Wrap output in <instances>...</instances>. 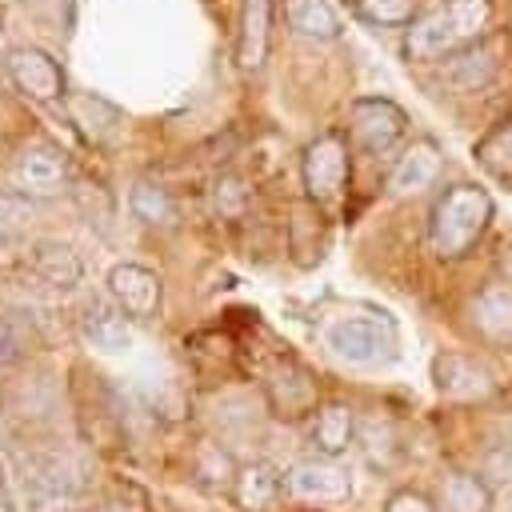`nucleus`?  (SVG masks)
<instances>
[{"instance_id":"nucleus-13","label":"nucleus","mask_w":512,"mask_h":512,"mask_svg":"<svg viewBox=\"0 0 512 512\" xmlns=\"http://www.w3.org/2000/svg\"><path fill=\"white\" fill-rule=\"evenodd\" d=\"M468 324L484 344L512 348V284L508 280H488L468 300Z\"/></svg>"},{"instance_id":"nucleus-35","label":"nucleus","mask_w":512,"mask_h":512,"mask_svg":"<svg viewBox=\"0 0 512 512\" xmlns=\"http://www.w3.org/2000/svg\"><path fill=\"white\" fill-rule=\"evenodd\" d=\"M496 272H500V280H508V284H512V240L496 252Z\"/></svg>"},{"instance_id":"nucleus-7","label":"nucleus","mask_w":512,"mask_h":512,"mask_svg":"<svg viewBox=\"0 0 512 512\" xmlns=\"http://www.w3.org/2000/svg\"><path fill=\"white\" fill-rule=\"evenodd\" d=\"M264 400H268L272 416H280V420H300V416H316V408H320V388H316V376H312L296 356H280V360L264 372Z\"/></svg>"},{"instance_id":"nucleus-19","label":"nucleus","mask_w":512,"mask_h":512,"mask_svg":"<svg viewBox=\"0 0 512 512\" xmlns=\"http://www.w3.org/2000/svg\"><path fill=\"white\" fill-rule=\"evenodd\" d=\"M80 336H84L88 348L116 356V352H128L132 348V320L112 300H92L80 312Z\"/></svg>"},{"instance_id":"nucleus-4","label":"nucleus","mask_w":512,"mask_h":512,"mask_svg":"<svg viewBox=\"0 0 512 512\" xmlns=\"http://www.w3.org/2000/svg\"><path fill=\"white\" fill-rule=\"evenodd\" d=\"M20 492L32 512H72L84 500V480L60 456H32L20 476Z\"/></svg>"},{"instance_id":"nucleus-22","label":"nucleus","mask_w":512,"mask_h":512,"mask_svg":"<svg viewBox=\"0 0 512 512\" xmlns=\"http://www.w3.org/2000/svg\"><path fill=\"white\" fill-rule=\"evenodd\" d=\"M284 20L296 36L304 40H336L340 36V12L332 8V0H284Z\"/></svg>"},{"instance_id":"nucleus-10","label":"nucleus","mask_w":512,"mask_h":512,"mask_svg":"<svg viewBox=\"0 0 512 512\" xmlns=\"http://www.w3.org/2000/svg\"><path fill=\"white\" fill-rule=\"evenodd\" d=\"M160 296H164V288H160V276L152 268L132 264V260L112 264V272H108V300L128 320H152L160 312Z\"/></svg>"},{"instance_id":"nucleus-34","label":"nucleus","mask_w":512,"mask_h":512,"mask_svg":"<svg viewBox=\"0 0 512 512\" xmlns=\"http://www.w3.org/2000/svg\"><path fill=\"white\" fill-rule=\"evenodd\" d=\"M0 508L4 512H20V500H16V488H12V476L4 468V460H0Z\"/></svg>"},{"instance_id":"nucleus-11","label":"nucleus","mask_w":512,"mask_h":512,"mask_svg":"<svg viewBox=\"0 0 512 512\" xmlns=\"http://www.w3.org/2000/svg\"><path fill=\"white\" fill-rule=\"evenodd\" d=\"M8 80L16 84V92H24L28 100H40V104H52V100H68L64 92V72L60 64L44 52V48H12L8 52Z\"/></svg>"},{"instance_id":"nucleus-23","label":"nucleus","mask_w":512,"mask_h":512,"mask_svg":"<svg viewBox=\"0 0 512 512\" xmlns=\"http://www.w3.org/2000/svg\"><path fill=\"white\" fill-rule=\"evenodd\" d=\"M64 104H68L72 124H76L88 140L104 144V140L116 136V128H120V108H116V104H108V100H100V96H92V92H72Z\"/></svg>"},{"instance_id":"nucleus-6","label":"nucleus","mask_w":512,"mask_h":512,"mask_svg":"<svg viewBox=\"0 0 512 512\" xmlns=\"http://www.w3.org/2000/svg\"><path fill=\"white\" fill-rule=\"evenodd\" d=\"M348 140L340 132L316 136L300 156V180L312 204H336L348 188Z\"/></svg>"},{"instance_id":"nucleus-18","label":"nucleus","mask_w":512,"mask_h":512,"mask_svg":"<svg viewBox=\"0 0 512 512\" xmlns=\"http://www.w3.org/2000/svg\"><path fill=\"white\" fill-rule=\"evenodd\" d=\"M28 268H32V276L40 284H48L56 292H68V288H76L84 280V260L64 240H36L28 248Z\"/></svg>"},{"instance_id":"nucleus-32","label":"nucleus","mask_w":512,"mask_h":512,"mask_svg":"<svg viewBox=\"0 0 512 512\" xmlns=\"http://www.w3.org/2000/svg\"><path fill=\"white\" fill-rule=\"evenodd\" d=\"M24 352H28V332H24V324L12 320V316H0V368H4V364H16Z\"/></svg>"},{"instance_id":"nucleus-25","label":"nucleus","mask_w":512,"mask_h":512,"mask_svg":"<svg viewBox=\"0 0 512 512\" xmlns=\"http://www.w3.org/2000/svg\"><path fill=\"white\" fill-rule=\"evenodd\" d=\"M356 440H360V448H364V460H368L372 468H380V472L392 468L396 456H400V432H396V424H392L388 416L364 420L360 432H356Z\"/></svg>"},{"instance_id":"nucleus-24","label":"nucleus","mask_w":512,"mask_h":512,"mask_svg":"<svg viewBox=\"0 0 512 512\" xmlns=\"http://www.w3.org/2000/svg\"><path fill=\"white\" fill-rule=\"evenodd\" d=\"M128 208H132V216H136L140 224H148V228H168V224H176V200H172V192H168L164 184H156V180H136L132 192H128Z\"/></svg>"},{"instance_id":"nucleus-20","label":"nucleus","mask_w":512,"mask_h":512,"mask_svg":"<svg viewBox=\"0 0 512 512\" xmlns=\"http://www.w3.org/2000/svg\"><path fill=\"white\" fill-rule=\"evenodd\" d=\"M436 176H440V148L432 140H412L388 176V192L392 196H420L424 188L436 184Z\"/></svg>"},{"instance_id":"nucleus-28","label":"nucleus","mask_w":512,"mask_h":512,"mask_svg":"<svg viewBox=\"0 0 512 512\" xmlns=\"http://www.w3.org/2000/svg\"><path fill=\"white\" fill-rule=\"evenodd\" d=\"M32 220H36V200H28L16 188H0V248L20 240Z\"/></svg>"},{"instance_id":"nucleus-33","label":"nucleus","mask_w":512,"mask_h":512,"mask_svg":"<svg viewBox=\"0 0 512 512\" xmlns=\"http://www.w3.org/2000/svg\"><path fill=\"white\" fill-rule=\"evenodd\" d=\"M384 512H436V500H428V496L416 492V488H396V492L384 500Z\"/></svg>"},{"instance_id":"nucleus-26","label":"nucleus","mask_w":512,"mask_h":512,"mask_svg":"<svg viewBox=\"0 0 512 512\" xmlns=\"http://www.w3.org/2000/svg\"><path fill=\"white\" fill-rule=\"evenodd\" d=\"M236 468H240V464H232V456H228L220 444H212V440H204V444L196 448V456H192V476H196V484L208 488V492H232Z\"/></svg>"},{"instance_id":"nucleus-21","label":"nucleus","mask_w":512,"mask_h":512,"mask_svg":"<svg viewBox=\"0 0 512 512\" xmlns=\"http://www.w3.org/2000/svg\"><path fill=\"white\" fill-rule=\"evenodd\" d=\"M492 504H496L492 484H488L480 472L448 468V472L440 476L436 512H492Z\"/></svg>"},{"instance_id":"nucleus-16","label":"nucleus","mask_w":512,"mask_h":512,"mask_svg":"<svg viewBox=\"0 0 512 512\" xmlns=\"http://www.w3.org/2000/svg\"><path fill=\"white\" fill-rule=\"evenodd\" d=\"M356 432H360V424H356L352 404H344V400H324V404L316 408L312 424H308V444L316 448V456L340 460V456L356 444Z\"/></svg>"},{"instance_id":"nucleus-3","label":"nucleus","mask_w":512,"mask_h":512,"mask_svg":"<svg viewBox=\"0 0 512 512\" xmlns=\"http://www.w3.org/2000/svg\"><path fill=\"white\" fill-rule=\"evenodd\" d=\"M324 344L332 356L348 360V364H376L380 356L392 352L396 332L388 316L376 312H340L324 324Z\"/></svg>"},{"instance_id":"nucleus-8","label":"nucleus","mask_w":512,"mask_h":512,"mask_svg":"<svg viewBox=\"0 0 512 512\" xmlns=\"http://www.w3.org/2000/svg\"><path fill=\"white\" fill-rule=\"evenodd\" d=\"M432 388L452 404H484L496 392L492 372L468 352H440L432 360Z\"/></svg>"},{"instance_id":"nucleus-15","label":"nucleus","mask_w":512,"mask_h":512,"mask_svg":"<svg viewBox=\"0 0 512 512\" xmlns=\"http://www.w3.org/2000/svg\"><path fill=\"white\" fill-rule=\"evenodd\" d=\"M496 68H500V52H496V44L476 40V44L460 48L456 56L440 60V80H444L452 92L468 96V92H484V88L492 84Z\"/></svg>"},{"instance_id":"nucleus-12","label":"nucleus","mask_w":512,"mask_h":512,"mask_svg":"<svg viewBox=\"0 0 512 512\" xmlns=\"http://www.w3.org/2000/svg\"><path fill=\"white\" fill-rule=\"evenodd\" d=\"M288 492L308 504H344V500H352V476L336 460L312 456V460H300L288 468Z\"/></svg>"},{"instance_id":"nucleus-29","label":"nucleus","mask_w":512,"mask_h":512,"mask_svg":"<svg viewBox=\"0 0 512 512\" xmlns=\"http://www.w3.org/2000/svg\"><path fill=\"white\" fill-rule=\"evenodd\" d=\"M208 204H212V212H216L220 220L244 216V208H248V180L236 176V172H220V176L212 180V188H208Z\"/></svg>"},{"instance_id":"nucleus-2","label":"nucleus","mask_w":512,"mask_h":512,"mask_svg":"<svg viewBox=\"0 0 512 512\" xmlns=\"http://www.w3.org/2000/svg\"><path fill=\"white\" fill-rule=\"evenodd\" d=\"M488 224H492V196L476 184H452L436 196L428 212V248L440 260H460L480 244Z\"/></svg>"},{"instance_id":"nucleus-31","label":"nucleus","mask_w":512,"mask_h":512,"mask_svg":"<svg viewBox=\"0 0 512 512\" xmlns=\"http://www.w3.org/2000/svg\"><path fill=\"white\" fill-rule=\"evenodd\" d=\"M88 512H148V496H144V488L116 480L112 488H104V496Z\"/></svg>"},{"instance_id":"nucleus-1","label":"nucleus","mask_w":512,"mask_h":512,"mask_svg":"<svg viewBox=\"0 0 512 512\" xmlns=\"http://www.w3.org/2000/svg\"><path fill=\"white\" fill-rule=\"evenodd\" d=\"M492 12V0H440L404 28V56L416 64L448 60L488 32Z\"/></svg>"},{"instance_id":"nucleus-27","label":"nucleus","mask_w":512,"mask_h":512,"mask_svg":"<svg viewBox=\"0 0 512 512\" xmlns=\"http://www.w3.org/2000/svg\"><path fill=\"white\" fill-rule=\"evenodd\" d=\"M476 160L504 184H512V120L496 124L480 144H476Z\"/></svg>"},{"instance_id":"nucleus-17","label":"nucleus","mask_w":512,"mask_h":512,"mask_svg":"<svg viewBox=\"0 0 512 512\" xmlns=\"http://www.w3.org/2000/svg\"><path fill=\"white\" fill-rule=\"evenodd\" d=\"M272 48V0H240L236 24V68L260 72Z\"/></svg>"},{"instance_id":"nucleus-9","label":"nucleus","mask_w":512,"mask_h":512,"mask_svg":"<svg viewBox=\"0 0 512 512\" xmlns=\"http://www.w3.org/2000/svg\"><path fill=\"white\" fill-rule=\"evenodd\" d=\"M408 128V116L388 96H360L348 112V136L364 152H388Z\"/></svg>"},{"instance_id":"nucleus-14","label":"nucleus","mask_w":512,"mask_h":512,"mask_svg":"<svg viewBox=\"0 0 512 512\" xmlns=\"http://www.w3.org/2000/svg\"><path fill=\"white\" fill-rule=\"evenodd\" d=\"M284 492H288V476L268 464V460H248L236 468V480H232V504L240 512H276L284 504Z\"/></svg>"},{"instance_id":"nucleus-5","label":"nucleus","mask_w":512,"mask_h":512,"mask_svg":"<svg viewBox=\"0 0 512 512\" xmlns=\"http://www.w3.org/2000/svg\"><path fill=\"white\" fill-rule=\"evenodd\" d=\"M68 180H72L68 156L52 140H24L16 148V156H12V184L28 200L64 196L68 192Z\"/></svg>"},{"instance_id":"nucleus-30","label":"nucleus","mask_w":512,"mask_h":512,"mask_svg":"<svg viewBox=\"0 0 512 512\" xmlns=\"http://www.w3.org/2000/svg\"><path fill=\"white\" fill-rule=\"evenodd\" d=\"M360 16L380 24V28H396V24H412L416 20V0H356Z\"/></svg>"}]
</instances>
